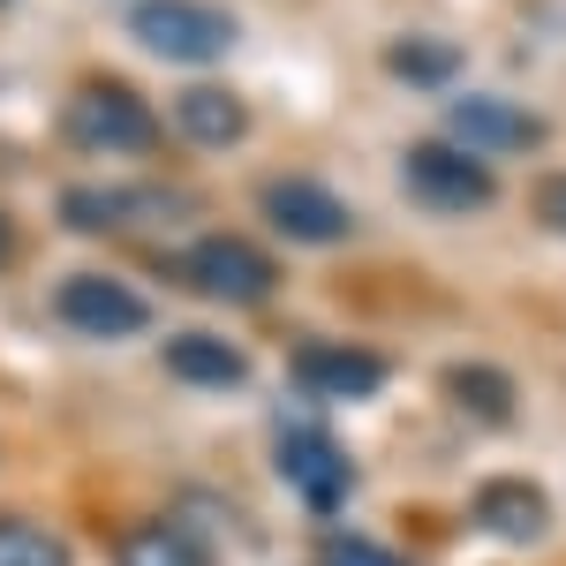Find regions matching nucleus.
<instances>
[{"label":"nucleus","instance_id":"nucleus-1","mask_svg":"<svg viewBox=\"0 0 566 566\" xmlns=\"http://www.w3.org/2000/svg\"><path fill=\"white\" fill-rule=\"evenodd\" d=\"M129 39L159 61H181V69H205V61H227L234 45V15L212 8V0H144L129 15Z\"/></svg>","mask_w":566,"mask_h":566},{"label":"nucleus","instance_id":"nucleus-2","mask_svg":"<svg viewBox=\"0 0 566 566\" xmlns=\"http://www.w3.org/2000/svg\"><path fill=\"white\" fill-rule=\"evenodd\" d=\"M61 136L76 151H151L159 122H151V106L129 84H84L69 98V114H61Z\"/></svg>","mask_w":566,"mask_h":566},{"label":"nucleus","instance_id":"nucleus-3","mask_svg":"<svg viewBox=\"0 0 566 566\" xmlns=\"http://www.w3.org/2000/svg\"><path fill=\"white\" fill-rule=\"evenodd\" d=\"M400 181H408V197L431 205V212H483V205L499 197L491 167H483L476 151H461V144H416V151L400 159Z\"/></svg>","mask_w":566,"mask_h":566},{"label":"nucleus","instance_id":"nucleus-4","mask_svg":"<svg viewBox=\"0 0 566 566\" xmlns=\"http://www.w3.org/2000/svg\"><path fill=\"white\" fill-rule=\"evenodd\" d=\"M175 212H197V197L189 189H159V181H91V189H69L61 197V219L76 227V234H114V227H159V219Z\"/></svg>","mask_w":566,"mask_h":566},{"label":"nucleus","instance_id":"nucleus-5","mask_svg":"<svg viewBox=\"0 0 566 566\" xmlns=\"http://www.w3.org/2000/svg\"><path fill=\"white\" fill-rule=\"evenodd\" d=\"M181 280L197 287V295H212V303H234V310H250L272 295V258H264L258 242H242V234H205L189 258H181Z\"/></svg>","mask_w":566,"mask_h":566},{"label":"nucleus","instance_id":"nucleus-6","mask_svg":"<svg viewBox=\"0 0 566 566\" xmlns=\"http://www.w3.org/2000/svg\"><path fill=\"white\" fill-rule=\"evenodd\" d=\"M53 310H61V325H76L91 340H129V333L151 325V303L136 295L129 280H106V272H69Z\"/></svg>","mask_w":566,"mask_h":566},{"label":"nucleus","instance_id":"nucleus-7","mask_svg":"<svg viewBox=\"0 0 566 566\" xmlns=\"http://www.w3.org/2000/svg\"><path fill=\"white\" fill-rule=\"evenodd\" d=\"M280 476L295 483V499H303V506H317V514H333V506L355 491L348 453L317 431V423H287V431H280Z\"/></svg>","mask_w":566,"mask_h":566},{"label":"nucleus","instance_id":"nucleus-8","mask_svg":"<svg viewBox=\"0 0 566 566\" xmlns=\"http://www.w3.org/2000/svg\"><path fill=\"white\" fill-rule=\"evenodd\" d=\"M446 129H453L461 151H476V159H499V151H528V144H544V122H536V114L506 106V98H483V91H469V98H453V106H446Z\"/></svg>","mask_w":566,"mask_h":566},{"label":"nucleus","instance_id":"nucleus-9","mask_svg":"<svg viewBox=\"0 0 566 566\" xmlns=\"http://www.w3.org/2000/svg\"><path fill=\"white\" fill-rule=\"evenodd\" d=\"M264 219L287 234V242H310V250H325V242H348V205L333 197V189H317V181H264Z\"/></svg>","mask_w":566,"mask_h":566},{"label":"nucleus","instance_id":"nucleus-10","mask_svg":"<svg viewBox=\"0 0 566 566\" xmlns=\"http://www.w3.org/2000/svg\"><path fill=\"white\" fill-rule=\"evenodd\" d=\"M295 378H303L317 400H370L386 386V355L370 348H340V340H310L295 355Z\"/></svg>","mask_w":566,"mask_h":566},{"label":"nucleus","instance_id":"nucleus-11","mask_svg":"<svg viewBox=\"0 0 566 566\" xmlns=\"http://www.w3.org/2000/svg\"><path fill=\"white\" fill-rule=\"evenodd\" d=\"M544 522H552V506H544V491L522 483V476H499V483L476 491V528H491L499 544H536Z\"/></svg>","mask_w":566,"mask_h":566},{"label":"nucleus","instance_id":"nucleus-12","mask_svg":"<svg viewBox=\"0 0 566 566\" xmlns=\"http://www.w3.org/2000/svg\"><path fill=\"white\" fill-rule=\"evenodd\" d=\"M175 129L189 136V144H205V151H227V144L250 136V106H242L234 91H219V84H189L175 98Z\"/></svg>","mask_w":566,"mask_h":566},{"label":"nucleus","instance_id":"nucleus-13","mask_svg":"<svg viewBox=\"0 0 566 566\" xmlns=\"http://www.w3.org/2000/svg\"><path fill=\"white\" fill-rule=\"evenodd\" d=\"M167 370H175L181 386H242V378H250V355L242 348H227V340H219V333H175V340H167Z\"/></svg>","mask_w":566,"mask_h":566},{"label":"nucleus","instance_id":"nucleus-14","mask_svg":"<svg viewBox=\"0 0 566 566\" xmlns=\"http://www.w3.org/2000/svg\"><path fill=\"white\" fill-rule=\"evenodd\" d=\"M114 566H212V552H205L181 522H144V528L122 536Z\"/></svg>","mask_w":566,"mask_h":566},{"label":"nucleus","instance_id":"nucleus-15","mask_svg":"<svg viewBox=\"0 0 566 566\" xmlns=\"http://www.w3.org/2000/svg\"><path fill=\"white\" fill-rule=\"evenodd\" d=\"M446 392H453V408L476 416V423H506V416H514V378L491 370V363H453V370H446Z\"/></svg>","mask_w":566,"mask_h":566},{"label":"nucleus","instance_id":"nucleus-16","mask_svg":"<svg viewBox=\"0 0 566 566\" xmlns=\"http://www.w3.org/2000/svg\"><path fill=\"white\" fill-rule=\"evenodd\" d=\"M0 566H76V559H69V544L53 528L23 522V514H0Z\"/></svg>","mask_w":566,"mask_h":566},{"label":"nucleus","instance_id":"nucleus-17","mask_svg":"<svg viewBox=\"0 0 566 566\" xmlns=\"http://www.w3.org/2000/svg\"><path fill=\"white\" fill-rule=\"evenodd\" d=\"M386 69H392V76H408V84H446V76H453V45L408 39V45H392V53H386Z\"/></svg>","mask_w":566,"mask_h":566},{"label":"nucleus","instance_id":"nucleus-18","mask_svg":"<svg viewBox=\"0 0 566 566\" xmlns=\"http://www.w3.org/2000/svg\"><path fill=\"white\" fill-rule=\"evenodd\" d=\"M317 566H400V559H392L386 544H370V536H333L317 552Z\"/></svg>","mask_w":566,"mask_h":566},{"label":"nucleus","instance_id":"nucleus-19","mask_svg":"<svg viewBox=\"0 0 566 566\" xmlns=\"http://www.w3.org/2000/svg\"><path fill=\"white\" fill-rule=\"evenodd\" d=\"M536 219H544V227H559V234H566V175H552L544 189H536Z\"/></svg>","mask_w":566,"mask_h":566},{"label":"nucleus","instance_id":"nucleus-20","mask_svg":"<svg viewBox=\"0 0 566 566\" xmlns=\"http://www.w3.org/2000/svg\"><path fill=\"white\" fill-rule=\"evenodd\" d=\"M0 258H8V219H0Z\"/></svg>","mask_w":566,"mask_h":566}]
</instances>
